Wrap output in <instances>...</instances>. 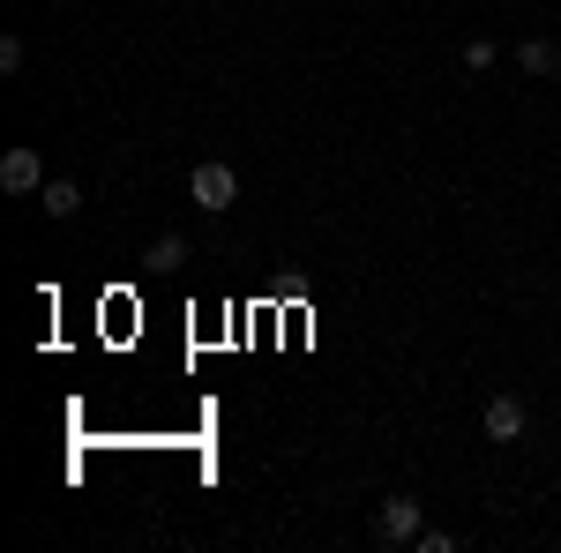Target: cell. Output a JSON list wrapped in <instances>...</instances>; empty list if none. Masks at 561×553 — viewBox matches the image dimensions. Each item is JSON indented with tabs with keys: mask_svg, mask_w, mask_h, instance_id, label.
<instances>
[{
	"mask_svg": "<svg viewBox=\"0 0 561 553\" xmlns=\"http://www.w3.org/2000/svg\"><path fill=\"white\" fill-rule=\"evenodd\" d=\"M427 523H420V502L412 494H389L382 509H375V546H412Z\"/></svg>",
	"mask_w": 561,
	"mask_h": 553,
	"instance_id": "6da1fadb",
	"label": "cell"
},
{
	"mask_svg": "<svg viewBox=\"0 0 561 553\" xmlns=\"http://www.w3.org/2000/svg\"><path fill=\"white\" fill-rule=\"evenodd\" d=\"M187 195H195V210H232L240 203V172L232 165H195V180H187Z\"/></svg>",
	"mask_w": 561,
	"mask_h": 553,
	"instance_id": "7a4b0ae2",
	"label": "cell"
},
{
	"mask_svg": "<svg viewBox=\"0 0 561 553\" xmlns=\"http://www.w3.org/2000/svg\"><path fill=\"white\" fill-rule=\"evenodd\" d=\"M0 187H8V195H38L45 187V158L31 150V142H15V150L0 158Z\"/></svg>",
	"mask_w": 561,
	"mask_h": 553,
	"instance_id": "3957f363",
	"label": "cell"
},
{
	"mask_svg": "<svg viewBox=\"0 0 561 553\" xmlns=\"http://www.w3.org/2000/svg\"><path fill=\"white\" fill-rule=\"evenodd\" d=\"M486 441H524V396H486Z\"/></svg>",
	"mask_w": 561,
	"mask_h": 553,
	"instance_id": "277c9868",
	"label": "cell"
},
{
	"mask_svg": "<svg viewBox=\"0 0 561 553\" xmlns=\"http://www.w3.org/2000/svg\"><path fill=\"white\" fill-rule=\"evenodd\" d=\"M38 203H45V217H60V224H68V217L83 210V187H76V180H45Z\"/></svg>",
	"mask_w": 561,
	"mask_h": 553,
	"instance_id": "5b68a950",
	"label": "cell"
},
{
	"mask_svg": "<svg viewBox=\"0 0 561 553\" xmlns=\"http://www.w3.org/2000/svg\"><path fill=\"white\" fill-rule=\"evenodd\" d=\"M517 68H524V76H554V68H561V53H554L547 38H524V45H517Z\"/></svg>",
	"mask_w": 561,
	"mask_h": 553,
	"instance_id": "8992f818",
	"label": "cell"
},
{
	"mask_svg": "<svg viewBox=\"0 0 561 553\" xmlns=\"http://www.w3.org/2000/svg\"><path fill=\"white\" fill-rule=\"evenodd\" d=\"M142 262L173 269V262H187V240H180V232H165V240H150V247H142Z\"/></svg>",
	"mask_w": 561,
	"mask_h": 553,
	"instance_id": "52a82bcc",
	"label": "cell"
},
{
	"mask_svg": "<svg viewBox=\"0 0 561 553\" xmlns=\"http://www.w3.org/2000/svg\"><path fill=\"white\" fill-rule=\"evenodd\" d=\"M465 68L486 76V68H494V38H465Z\"/></svg>",
	"mask_w": 561,
	"mask_h": 553,
	"instance_id": "ba28073f",
	"label": "cell"
},
{
	"mask_svg": "<svg viewBox=\"0 0 561 553\" xmlns=\"http://www.w3.org/2000/svg\"><path fill=\"white\" fill-rule=\"evenodd\" d=\"M0 76H23V38H0Z\"/></svg>",
	"mask_w": 561,
	"mask_h": 553,
	"instance_id": "9c48e42d",
	"label": "cell"
},
{
	"mask_svg": "<svg viewBox=\"0 0 561 553\" xmlns=\"http://www.w3.org/2000/svg\"><path fill=\"white\" fill-rule=\"evenodd\" d=\"M554 76H561V68H554Z\"/></svg>",
	"mask_w": 561,
	"mask_h": 553,
	"instance_id": "30bf717a",
	"label": "cell"
}]
</instances>
